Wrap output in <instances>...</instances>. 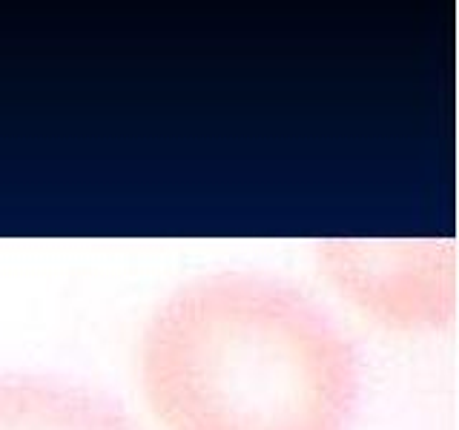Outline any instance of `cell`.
<instances>
[{"mask_svg":"<svg viewBox=\"0 0 459 430\" xmlns=\"http://www.w3.org/2000/svg\"><path fill=\"white\" fill-rule=\"evenodd\" d=\"M138 367L164 430H351L362 396L351 336L262 272L176 287L143 327Z\"/></svg>","mask_w":459,"mask_h":430,"instance_id":"1","label":"cell"},{"mask_svg":"<svg viewBox=\"0 0 459 430\" xmlns=\"http://www.w3.org/2000/svg\"><path fill=\"white\" fill-rule=\"evenodd\" d=\"M0 430H141L118 401L47 376H0Z\"/></svg>","mask_w":459,"mask_h":430,"instance_id":"2","label":"cell"}]
</instances>
